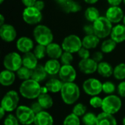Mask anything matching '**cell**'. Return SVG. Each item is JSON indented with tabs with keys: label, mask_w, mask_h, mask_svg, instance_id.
Returning a JSON list of instances; mask_svg holds the SVG:
<instances>
[{
	"label": "cell",
	"mask_w": 125,
	"mask_h": 125,
	"mask_svg": "<svg viewBox=\"0 0 125 125\" xmlns=\"http://www.w3.org/2000/svg\"><path fill=\"white\" fill-rule=\"evenodd\" d=\"M41 87L39 82L30 78L22 82L19 88V92L24 98L34 100L37 98L41 94Z\"/></svg>",
	"instance_id": "1"
},
{
	"label": "cell",
	"mask_w": 125,
	"mask_h": 125,
	"mask_svg": "<svg viewBox=\"0 0 125 125\" xmlns=\"http://www.w3.org/2000/svg\"><path fill=\"white\" fill-rule=\"evenodd\" d=\"M63 102L67 105H73L79 99L80 89L74 82L64 83L60 92Z\"/></svg>",
	"instance_id": "2"
},
{
	"label": "cell",
	"mask_w": 125,
	"mask_h": 125,
	"mask_svg": "<svg viewBox=\"0 0 125 125\" xmlns=\"http://www.w3.org/2000/svg\"><path fill=\"white\" fill-rule=\"evenodd\" d=\"M33 35L38 44L45 46L51 43L53 40L51 30L45 25H37L33 31Z\"/></svg>",
	"instance_id": "3"
},
{
	"label": "cell",
	"mask_w": 125,
	"mask_h": 125,
	"mask_svg": "<svg viewBox=\"0 0 125 125\" xmlns=\"http://www.w3.org/2000/svg\"><path fill=\"white\" fill-rule=\"evenodd\" d=\"M94 34L100 39H103L107 37L111 34L113 26L112 23L106 18L100 16L97 21L93 23Z\"/></svg>",
	"instance_id": "4"
},
{
	"label": "cell",
	"mask_w": 125,
	"mask_h": 125,
	"mask_svg": "<svg viewBox=\"0 0 125 125\" xmlns=\"http://www.w3.org/2000/svg\"><path fill=\"white\" fill-rule=\"evenodd\" d=\"M122 105V100L119 97L114 94H109L103 99L101 108L103 112L114 115L119 111Z\"/></svg>",
	"instance_id": "5"
},
{
	"label": "cell",
	"mask_w": 125,
	"mask_h": 125,
	"mask_svg": "<svg viewBox=\"0 0 125 125\" xmlns=\"http://www.w3.org/2000/svg\"><path fill=\"white\" fill-rule=\"evenodd\" d=\"M15 116L23 125H30L34 123L36 114L30 107L20 105L15 110Z\"/></svg>",
	"instance_id": "6"
},
{
	"label": "cell",
	"mask_w": 125,
	"mask_h": 125,
	"mask_svg": "<svg viewBox=\"0 0 125 125\" xmlns=\"http://www.w3.org/2000/svg\"><path fill=\"white\" fill-rule=\"evenodd\" d=\"M19 95L17 92L14 90L9 91L3 97L1 103V107H2L6 112H12L18 107Z\"/></svg>",
	"instance_id": "7"
},
{
	"label": "cell",
	"mask_w": 125,
	"mask_h": 125,
	"mask_svg": "<svg viewBox=\"0 0 125 125\" xmlns=\"http://www.w3.org/2000/svg\"><path fill=\"white\" fill-rule=\"evenodd\" d=\"M62 47L64 51L70 52L71 53H76L83 47L82 40L78 36L75 34H70L64 39Z\"/></svg>",
	"instance_id": "8"
},
{
	"label": "cell",
	"mask_w": 125,
	"mask_h": 125,
	"mask_svg": "<svg viewBox=\"0 0 125 125\" xmlns=\"http://www.w3.org/2000/svg\"><path fill=\"white\" fill-rule=\"evenodd\" d=\"M3 64L6 70L17 72L23 66L22 57L16 52L9 53L4 56Z\"/></svg>",
	"instance_id": "9"
},
{
	"label": "cell",
	"mask_w": 125,
	"mask_h": 125,
	"mask_svg": "<svg viewBox=\"0 0 125 125\" xmlns=\"http://www.w3.org/2000/svg\"><path fill=\"white\" fill-rule=\"evenodd\" d=\"M83 89L88 95L98 96L103 92V83L98 79L91 78L83 82Z\"/></svg>",
	"instance_id": "10"
},
{
	"label": "cell",
	"mask_w": 125,
	"mask_h": 125,
	"mask_svg": "<svg viewBox=\"0 0 125 125\" xmlns=\"http://www.w3.org/2000/svg\"><path fill=\"white\" fill-rule=\"evenodd\" d=\"M41 11L38 10L34 7H26L23 12V21L29 25H35L40 23L42 20Z\"/></svg>",
	"instance_id": "11"
},
{
	"label": "cell",
	"mask_w": 125,
	"mask_h": 125,
	"mask_svg": "<svg viewBox=\"0 0 125 125\" xmlns=\"http://www.w3.org/2000/svg\"><path fill=\"white\" fill-rule=\"evenodd\" d=\"M59 76L64 83L74 82L77 77V73L75 68L71 64L62 65L59 73Z\"/></svg>",
	"instance_id": "12"
},
{
	"label": "cell",
	"mask_w": 125,
	"mask_h": 125,
	"mask_svg": "<svg viewBox=\"0 0 125 125\" xmlns=\"http://www.w3.org/2000/svg\"><path fill=\"white\" fill-rule=\"evenodd\" d=\"M97 66L98 63L91 58L81 59L78 63V67L81 72L86 75H90L97 71Z\"/></svg>",
	"instance_id": "13"
},
{
	"label": "cell",
	"mask_w": 125,
	"mask_h": 125,
	"mask_svg": "<svg viewBox=\"0 0 125 125\" xmlns=\"http://www.w3.org/2000/svg\"><path fill=\"white\" fill-rule=\"evenodd\" d=\"M0 36L4 42H10L15 40L17 32L14 26L10 24L4 23L0 26Z\"/></svg>",
	"instance_id": "14"
},
{
	"label": "cell",
	"mask_w": 125,
	"mask_h": 125,
	"mask_svg": "<svg viewBox=\"0 0 125 125\" xmlns=\"http://www.w3.org/2000/svg\"><path fill=\"white\" fill-rule=\"evenodd\" d=\"M124 12L122 8L118 6H111L106 11V18L112 23H119L124 18Z\"/></svg>",
	"instance_id": "15"
},
{
	"label": "cell",
	"mask_w": 125,
	"mask_h": 125,
	"mask_svg": "<svg viewBox=\"0 0 125 125\" xmlns=\"http://www.w3.org/2000/svg\"><path fill=\"white\" fill-rule=\"evenodd\" d=\"M34 47L33 41L27 37H21L16 42V48L17 49L22 53H28Z\"/></svg>",
	"instance_id": "16"
},
{
	"label": "cell",
	"mask_w": 125,
	"mask_h": 125,
	"mask_svg": "<svg viewBox=\"0 0 125 125\" xmlns=\"http://www.w3.org/2000/svg\"><path fill=\"white\" fill-rule=\"evenodd\" d=\"M34 124L35 125H53V118L49 113L42 111L36 114Z\"/></svg>",
	"instance_id": "17"
},
{
	"label": "cell",
	"mask_w": 125,
	"mask_h": 125,
	"mask_svg": "<svg viewBox=\"0 0 125 125\" xmlns=\"http://www.w3.org/2000/svg\"><path fill=\"white\" fill-rule=\"evenodd\" d=\"M111 39L116 43H121L125 41V26L123 24H118L113 27L111 33Z\"/></svg>",
	"instance_id": "18"
},
{
	"label": "cell",
	"mask_w": 125,
	"mask_h": 125,
	"mask_svg": "<svg viewBox=\"0 0 125 125\" xmlns=\"http://www.w3.org/2000/svg\"><path fill=\"white\" fill-rule=\"evenodd\" d=\"M47 55L51 59H58L61 58L63 53V48L59 44L55 42H51L46 46Z\"/></svg>",
	"instance_id": "19"
},
{
	"label": "cell",
	"mask_w": 125,
	"mask_h": 125,
	"mask_svg": "<svg viewBox=\"0 0 125 125\" xmlns=\"http://www.w3.org/2000/svg\"><path fill=\"white\" fill-rule=\"evenodd\" d=\"M97 125H117V122L113 114L103 111L97 115Z\"/></svg>",
	"instance_id": "20"
},
{
	"label": "cell",
	"mask_w": 125,
	"mask_h": 125,
	"mask_svg": "<svg viewBox=\"0 0 125 125\" xmlns=\"http://www.w3.org/2000/svg\"><path fill=\"white\" fill-rule=\"evenodd\" d=\"M37 60L38 59L36 57L34 53L31 52L25 53L22 56L23 66L30 70H33L37 66Z\"/></svg>",
	"instance_id": "21"
},
{
	"label": "cell",
	"mask_w": 125,
	"mask_h": 125,
	"mask_svg": "<svg viewBox=\"0 0 125 125\" xmlns=\"http://www.w3.org/2000/svg\"><path fill=\"white\" fill-rule=\"evenodd\" d=\"M15 80V75L14 72L4 70L0 73V83L4 86H11Z\"/></svg>",
	"instance_id": "22"
},
{
	"label": "cell",
	"mask_w": 125,
	"mask_h": 125,
	"mask_svg": "<svg viewBox=\"0 0 125 125\" xmlns=\"http://www.w3.org/2000/svg\"><path fill=\"white\" fill-rule=\"evenodd\" d=\"M44 67L48 74L54 75L59 73L62 66L60 64V62L57 59H51L45 62Z\"/></svg>",
	"instance_id": "23"
},
{
	"label": "cell",
	"mask_w": 125,
	"mask_h": 125,
	"mask_svg": "<svg viewBox=\"0 0 125 125\" xmlns=\"http://www.w3.org/2000/svg\"><path fill=\"white\" fill-rule=\"evenodd\" d=\"M97 73L100 75L104 78H109L114 74V68L111 64L106 62H101L98 63Z\"/></svg>",
	"instance_id": "24"
},
{
	"label": "cell",
	"mask_w": 125,
	"mask_h": 125,
	"mask_svg": "<svg viewBox=\"0 0 125 125\" xmlns=\"http://www.w3.org/2000/svg\"><path fill=\"white\" fill-rule=\"evenodd\" d=\"M47 72L44 67V66L41 64H37V66L32 70L31 73V79L37 81V82H42L43 81L47 76Z\"/></svg>",
	"instance_id": "25"
},
{
	"label": "cell",
	"mask_w": 125,
	"mask_h": 125,
	"mask_svg": "<svg viewBox=\"0 0 125 125\" xmlns=\"http://www.w3.org/2000/svg\"><path fill=\"white\" fill-rule=\"evenodd\" d=\"M99 42H100V38L97 37L95 34L86 35L82 40L83 47L89 50L95 48L98 45Z\"/></svg>",
	"instance_id": "26"
},
{
	"label": "cell",
	"mask_w": 125,
	"mask_h": 125,
	"mask_svg": "<svg viewBox=\"0 0 125 125\" xmlns=\"http://www.w3.org/2000/svg\"><path fill=\"white\" fill-rule=\"evenodd\" d=\"M64 82L56 78H51L47 81L45 83V86L48 88V92L51 93H57L61 92Z\"/></svg>",
	"instance_id": "27"
},
{
	"label": "cell",
	"mask_w": 125,
	"mask_h": 125,
	"mask_svg": "<svg viewBox=\"0 0 125 125\" xmlns=\"http://www.w3.org/2000/svg\"><path fill=\"white\" fill-rule=\"evenodd\" d=\"M37 101L45 110L49 109L53 106V100L51 96L48 94H41L37 97Z\"/></svg>",
	"instance_id": "28"
},
{
	"label": "cell",
	"mask_w": 125,
	"mask_h": 125,
	"mask_svg": "<svg viewBox=\"0 0 125 125\" xmlns=\"http://www.w3.org/2000/svg\"><path fill=\"white\" fill-rule=\"evenodd\" d=\"M63 9L67 13H70V12H77L81 10V7L80 4L75 1L74 0H68L63 5Z\"/></svg>",
	"instance_id": "29"
},
{
	"label": "cell",
	"mask_w": 125,
	"mask_h": 125,
	"mask_svg": "<svg viewBox=\"0 0 125 125\" xmlns=\"http://www.w3.org/2000/svg\"><path fill=\"white\" fill-rule=\"evenodd\" d=\"M99 10L94 7H89L85 11V18L89 22H94L100 18Z\"/></svg>",
	"instance_id": "30"
},
{
	"label": "cell",
	"mask_w": 125,
	"mask_h": 125,
	"mask_svg": "<svg viewBox=\"0 0 125 125\" xmlns=\"http://www.w3.org/2000/svg\"><path fill=\"white\" fill-rule=\"evenodd\" d=\"M116 46V42L111 38L103 42L101 45V51L103 53H109L115 49Z\"/></svg>",
	"instance_id": "31"
},
{
	"label": "cell",
	"mask_w": 125,
	"mask_h": 125,
	"mask_svg": "<svg viewBox=\"0 0 125 125\" xmlns=\"http://www.w3.org/2000/svg\"><path fill=\"white\" fill-rule=\"evenodd\" d=\"M114 76L116 79L122 81L125 79V64L121 63L114 68Z\"/></svg>",
	"instance_id": "32"
},
{
	"label": "cell",
	"mask_w": 125,
	"mask_h": 125,
	"mask_svg": "<svg viewBox=\"0 0 125 125\" xmlns=\"http://www.w3.org/2000/svg\"><path fill=\"white\" fill-rule=\"evenodd\" d=\"M97 116L94 113L86 112L82 116V122L84 125H97Z\"/></svg>",
	"instance_id": "33"
},
{
	"label": "cell",
	"mask_w": 125,
	"mask_h": 125,
	"mask_svg": "<svg viewBox=\"0 0 125 125\" xmlns=\"http://www.w3.org/2000/svg\"><path fill=\"white\" fill-rule=\"evenodd\" d=\"M31 73H32V70H30L24 66H22L17 72V75L18 77L23 81H26V80H29L31 78Z\"/></svg>",
	"instance_id": "34"
},
{
	"label": "cell",
	"mask_w": 125,
	"mask_h": 125,
	"mask_svg": "<svg viewBox=\"0 0 125 125\" xmlns=\"http://www.w3.org/2000/svg\"><path fill=\"white\" fill-rule=\"evenodd\" d=\"M63 125H81V120L73 113L67 115L63 122Z\"/></svg>",
	"instance_id": "35"
},
{
	"label": "cell",
	"mask_w": 125,
	"mask_h": 125,
	"mask_svg": "<svg viewBox=\"0 0 125 125\" xmlns=\"http://www.w3.org/2000/svg\"><path fill=\"white\" fill-rule=\"evenodd\" d=\"M34 55L36 56V57L38 59H43L45 55L47 54V49H46V46L42 45H40L38 44L37 45H36V47L34 49Z\"/></svg>",
	"instance_id": "36"
},
{
	"label": "cell",
	"mask_w": 125,
	"mask_h": 125,
	"mask_svg": "<svg viewBox=\"0 0 125 125\" xmlns=\"http://www.w3.org/2000/svg\"><path fill=\"white\" fill-rule=\"evenodd\" d=\"M86 111L87 108L86 105L83 103H77L73 109V113L78 117H82L86 113Z\"/></svg>",
	"instance_id": "37"
},
{
	"label": "cell",
	"mask_w": 125,
	"mask_h": 125,
	"mask_svg": "<svg viewBox=\"0 0 125 125\" xmlns=\"http://www.w3.org/2000/svg\"><path fill=\"white\" fill-rule=\"evenodd\" d=\"M116 91V86L111 81H105L103 83V92L107 94H113Z\"/></svg>",
	"instance_id": "38"
},
{
	"label": "cell",
	"mask_w": 125,
	"mask_h": 125,
	"mask_svg": "<svg viewBox=\"0 0 125 125\" xmlns=\"http://www.w3.org/2000/svg\"><path fill=\"white\" fill-rule=\"evenodd\" d=\"M61 62L63 65H69L71 64V63L73 61V54L70 52L64 51L63 52L62 56H61Z\"/></svg>",
	"instance_id": "39"
},
{
	"label": "cell",
	"mask_w": 125,
	"mask_h": 125,
	"mask_svg": "<svg viewBox=\"0 0 125 125\" xmlns=\"http://www.w3.org/2000/svg\"><path fill=\"white\" fill-rule=\"evenodd\" d=\"M21 124L18 121L16 116L9 114L6 116L4 120V125H21Z\"/></svg>",
	"instance_id": "40"
},
{
	"label": "cell",
	"mask_w": 125,
	"mask_h": 125,
	"mask_svg": "<svg viewBox=\"0 0 125 125\" xmlns=\"http://www.w3.org/2000/svg\"><path fill=\"white\" fill-rule=\"evenodd\" d=\"M103 102V99H102L98 96H94L90 99L89 104L92 107L94 108H102Z\"/></svg>",
	"instance_id": "41"
},
{
	"label": "cell",
	"mask_w": 125,
	"mask_h": 125,
	"mask_svg": "<svg viewBox=\"0 0 125 125\" xmlns=\"http://www.w3.org/2000/svg\"><path fill=\"white\" fill-rule=\"evenodd\" d=\"M78 56L80 58H81V59H88L90 56V52L89 51V49L82 47L78 52Z\"/></svg>",
	"instance_id": "42"
},
{
	"label": "cell",
	"mask_w": 125,
	"mask_h": 125,
	"mask_svg": "<svg viewBox=\"0 0 125 125\" xmlns=\"http://www.w3.org/2000/svg\"><path fill=\"white\" fill-rule=\"evenodd\" d=\"M30 108H31V110L34 111V113L35 114H39L40 112H41V111H43V108H42V106L40 105V104L38 103V101H37V102H34V103L31 105V107H30Z\"/></svg>",
	"instance_id": "43"
},
{
	"label": "cell",
	"mask_w": 125,
	"mask_h": 125,
	"mask_svg": "<svg viewBox=\"0 0 125 125\" xmlns=\"http://www.w3.org/2000/svg\"><path fill=\"white\" fill-rule=\"evenodd\" d=\"M118 94L120 97H125V81L121 82L117 87Z\"/></svg>",
	"instance_id": "44"
},
{
	"label": "cell",
	"mask_w": 125,
	"mask_h": 125,
	"mask_svg": "<svg viewBox=\"0 0 125 125\" xmlns=\"http://www.w3.org/2000/svg\"><path fill=\"white\" fill-rule=\"evenodd\" d=\"M92 59H93L96 62L100 63V62H102V60H103V53L100 52V51H96V52L92 55Z\"/></svg>",
	"instance_id": "45"
},
{
	"label": "cell",
	"mask_w": 125,
	"mask_h": 125,
	"mask_svg": "<svg viewBox=\"0 0 125 125\" xmlns=\"http://www.w3.org/2000/svg\"><path fill=\"white\" fill-rule=\"evenodd\" d=\"M83 30L86 35H90V34H94V26L93 25H86L83 27Z\"/></svg>",
	"instance_id": "46"
},
{
	"label": "cell",
	"mask_w": 125,
	"mask_h": 125,
	"mask_svg": "<svg viewBox=\"0 0 125 125\" xmlns=\"http://www.w3.org/2000/svg\"><path fill=\"white\" fill-rule=\"evenodd\" d=\"M34 7L35 8H37L38 10L41 11V10H43V8L45 7V3L42 0H37V1H36V3H35V4H34Z\"/></svg>",
	"instance_id": "47"
},
{
	"label": "cell",
	"mask_w": 125,
	"mask_h": 125,
	"mask_svg": "<svg viewBox=\"0 0 125 125\" xmlns=\"http://www.w3.org/2000/svg\"><path fill=\"white\" fill-rule=\"evenodd\" d=\"M22 3L26 6V7H34L37 0H21Z\"/></svg>",
	"instance_id": "48"
},
{
	"label": "cell",
	"mask_w": 125,
	"mask_h": 125,
	"mask_svg": "<svg viewBox=\"0 0 125 125\" xmlns=\"http://www.w3.org/2000/svg\"><path fill=\"white\" fill-rule=\"evenodd\" d=\"M123 0H108V2L111 6H119Z\"/></svg>",
	"instance_id": "49"
},
{
	"label": "cell",
	"mask_w": 125,
	"mask_h": 125,
	"mask_svg": "<svg viewBox=\"0 0 125 125\" xmlns=\"http://www.w3.org/2000/svg\"><path fill=\"white\" fill-rule=\"evenodd\" d=\"M5 113H6V111L2 107H1L0 108V119H2L4 118V116L5 115Z\"/></svg>",
	"instance_id": "50"
},
{
	"label": "cell",
	"mask_w": 125,
	"mask_h": 125,
	"mask_svg": "<svg viewBox=\"0 0 125 125\" xmlns=\"http://www.w3.org/2000/svg\"><path fill=\"white\" fill-rule=\"evenodd\" d=\"M48 89L45 86L41 87V94H48Z\"/></svg>",
	"instance_id": "51"
},
{
	"label": "cell",
	"mask_w": 125,
	"mask_h": 125,
	"mask_svg": "<svg viewBox=\"0 0 125 125\" xmlns=\"http://www.w3.org/2000/svg\"><path fill=\"white\" fill-rule=\"evenodd\" d=\"M84 1L89 4H95L96 2L98 1V0H84Z\"/></svg>",
	"instance_id": "52"
},
{
	"label": "cell",
	"mask_w": 125,
	"mask_h": 125,
	"mask_svg": "<svg viewBox=\"0 0 125 125\" xmlns=\"http://www.w3.org/2000/svg\"><path fill=\"white\" fill-rule=\"evenodd\" d=\"M4 24V17L3 15H0V26Z\"/></svg>",
	"instance_id": "53"
},
{
	"label": "cell",
	"mask_w": 125,
	"mask_h": 125,
	"mask_svg": "<svg viewBox=\"0 0 125 125\" xmlns=\"http://www.w3.org/2000/svg\"><path fill=\"white\" fill-rule=\"evenodd\" d=\"M58 3H59L60 4H62V5H63L67 1H68V0H56Z\"/></svg>",
	"instance_id": "54"
},
{
	"label": "cell",
	"mask_w": 125,
	"mask_h": 125,
	"mask_svg": "<svg viewBox=\"0 0 125 125\" xmlns=\"http://www.w3.org/2000/svg\"><path fill=\"white\" fill-rule=\"evenodd\" d=\"M122 123H123V125H125V116L124 117L123 120H122Z\"/></svg>",
	"instance_id": "55"
},
{
	"label": "cell",
	"mask_w": 125,
	"mask_h": 125,
	"mask_svg": "<svg viewBox=\"0 0 125 125\" xmlns=\"http://www.w3.org/2000/svg\"><path fill=\"white\" fill-rule=\"evenodd\" d=\"M123 23H124V25L125 26V15L124 16V18H123Z\"/></svg>",
	"instance_id": "56"
},
{
	"label": "cell",
	"mask_w": 125,
	"mask_h": 125,
	"mask_svg": "<svg viewBox=\"0 0 125 125\" xmlns=\"http://www.w3.org/2000/svg\"><path fill=\"white\" fill-rule=\"evenodd\" d=\"M3 1H4V0H0V4H2Z\"/></svg>",
	"instance_id": "57"
},
{
	"label": "cell",
	"mask_w": 125,
	"mask_h": 125,
	"mask_svg": "<svg viewBox=\"0 0 125 125\" xmlns=\"http://www.w3.org/2000/svg\"><path fill=\"white\" fill-rule=\"evenodd\" d=\"M123 1H124V3H125V0H123Z\"/></svg>",
	"instance_id": "58"
},
{
	"label": "cell",
	"mask_w": 125,
	"mask_h": 125,
	"mask_svg": "<svg viewBox=\"0 0 125 125\" xmlns=\"http://www.w3.org/2000/svg\"><path fill=\"white\" fill-rule=\"evenodd\" d=\"M35 125L34 124H31V125Z\"/></svg>",
	"instance_id": "59"
}]
</instances>
